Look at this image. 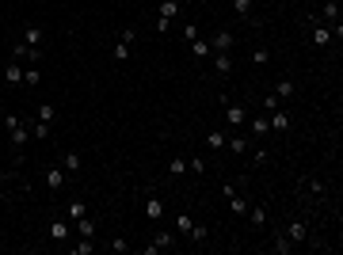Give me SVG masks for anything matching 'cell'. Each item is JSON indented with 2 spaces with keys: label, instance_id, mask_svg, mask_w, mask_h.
Returning <instances> with one entry per match:
<instances>
[{
  "label": "cell",
  "instance_id": "obj_1",
  "mask_svg": "<svg viewBox=\"0 0 343 255\" xmlns=\"http://www.w3.org/2000/svg\"><path fill=\"white\" fill-rule=\"evenodd\" d=\"M172 247H176V236L172 232H156L153 244L145 247V255H160V251H172Z\"/></svg>",
  "mask_w": 343,
  "mask_h": 255
},
{
  "label": "cell",
  "instance_id": "obj_2",
  "mask_svg": "<svg viewBox=\"0 0 343 255\" xmlns=\"http://www.w3.org/2000/svg\"><path fill=\"white\" fill-rule=\"evenodd\" d=\"M50 240H58V244L73 240V225H69V217H58V221H50Z\"/></svg>",
  "mask_w": 343,
  "mask_h": 255
},
{
  "label": "cell",
  "instance_id": "obj_3",
  "mask_svg": "<svg viewBox=\"0 0 343 255\" xmlns=\"http://www.w3.org/2000/svg\"><path fill=\"white\" fill-rule=\"evenodd\" d=\"M233 42H237V38H233V31H217L214 38H210V53H229Z\"/></svg>",
  "mask_w": 343,
  "mask_h": 255
},
{
  "label": "cell",
  "instance_id": "obj_4",
  "mask_svg": "<svg viewBox=\"0 0 343 255\" xmlns=\"http://www.w3.org/2000/svg\"><path fill=\"white\" fill-rule=\"evenodd\" d=\"M225 122L229 126H244V103H225Z\"/></svg>",
  "mask_w": 343,
  "mask_h": 255
},
{
  "label": "cell",
  "instance_id": "obj_5",
  "mask_svg": "<svg viewBox=\"0 0 343 255\" xmlns=\"http://www.w3.org/2000/svg\"><path fill=\"white\" fill-rule=\"evenodd\" d=\"M12 134V145H16V149H23L27 141H31V122H19L16 130H8Z\"/></svg>",
  "mask_w": 343,
  "mask_h": 255
},
{
  "label": "cell",
  "instance_id": "obj_6",
  "mask_svg": "<svg viewBox=\"0 0 343 255\" xmlns=\"http://www.w3.org/2000/svg\"><path fill=\"white\" fill-rule=\"evenodd\" d=\"M145 217H149V221H160V217H164V202H160L156 195H149V202H145Z\"/></svg>",
  "mask_w": 343,
  "mask_h": 255
},
{
  "label": "cell",
  "instance_id": "obj_7",
  "mask_svg": "<svg viewBox=\"0 0 343 255\" xmlns=\"http://www.w3.org/2000/svg\"><path fill=\"white\" fill-rule=\"evenodd\" d=\"M286 236L294 240V244H305V236H309V229H305V221H290V229H286Z\"/></svg>",
  "mask_w": 343,
  "mask_h": 255
},
{
  "label": "cell",
  "instance_id": "obj_8",
  "mask_svg": "<svg viewBox=\"0 0 343 255\" xmlns=\"http://www.w3.org/2000/svg\"><path fill=\"white\" fill-rule=\"evenodd\" d=\"M16 61H42V53L34 50V46H27V42H19V46H16Z\"/></svg>",
  "mask_w": 343,
  "mask_h": 255
},
{
  "label": "cell",
  "instance_id": "obj_9",
  "mask_svg": "<svg viewBox=\"0 0 343 255\" xmlns=\"http://www.w3.org/2000/svg\"><path fill=\"white\" fill-rule=\"evenodd\" d=\"M156 12H160V19H176V16H180V0H160Z\"/></svg>",
  "mask_w": 343,
  "mask_h": 255
},
{
  "label": "cell",
  "instance_id": "obj_10",
  "mask_svg": "<svg viewBox=\"0 0 343 255\" xmlns=\"http://www.w3.org/2000/svg\"><path fill=\"white\" fill-rule=\"evenodd\" d=\"M4 80H8V84H23V65H19V61H8V69H4Z\"/></svg>",
  "mask_w": 343,
  "mask_h": 255
},
{
  "label": "cell",
  "instance_id": "obj_11",
  "mask_svg": "<svg viewBox=\"0 0 343 255\" xmlns=\"http://www.w3.org/2000/svg\"><path fill=\"white\" fill-rule=\"evenodd\" d=\"M84 213H88V206L80 202V198H73V202L65 206V217H69V221H80V217H84Z\"/></svg>",
  "mask_w": 343,
  "mask_h": 255
},
{
  "label": "cell",
  "instance_id": "obj_12",
  "mask_svg": "<svg viewBox=\"0 0 343 255\" xmlns=\"http://www.w3.org/2000/svg\"><path fill=\"white\" fill-rule=\"evenodd\" d=\"M267 122H271V130H278V134H282V130H290V114H286V111L267 114Z\"/></svg>",
  "mask_w": 343,
  "mask_h": 255
},
{
  "label": "cell",
  "instance_id": "obj_13",
  "mask_svg": "<svg viewBox=\"0 0 343 255\" xmlns=\"http://www.w3.org/2000/svg\"><path fill=\"white\" fill-rule=\"evenodd\" d=\"M46 187H50V190H61V187H65V175H61V168H50V171H46Z\"/></svg>",
  "mask_w": 343,
  "mask_h": 255
},
{
  "label": "cell",
  "instance_id": "obj_14",
  "mask_svg": "<svg viewBox=\"0 0 343 255\" xmlns=\"http://www.w3.org/2000/svg\"><path fill=\"white\" fill-rule=\"evenodd\" d=\"M225 149H229V153H248V137H225Z\"/></svg>",
  "mask_w": 343,
  "mask_h": 255
},
{
  "label": "cell",
  "instance_id": "obj_15",
  "mask_svg": "<svg viewBox=\"0 0 343 255\" xmlns=\"http://www.w3.org/2000/svg\"><path fill=\"white\" fill-rule=\"evenodd\" d=\"M73 225H77V232H80V236H92V240H95V221L88 217V213L80 217V221H73Z\"/></svg>",
  "mask_w": 343,
  "mask_h": 255
},
{
  "label": "cell",
  "instance_id": "obj_16",
  "mask_svg": "<svg viewBox=\"0 0 343 255\" xmlns=\"http://www.w3.org/2000/svg\"><path fill=\"white\" fill-rule=\"evenodd\" d=\"M332 42V27H313V46H328Z\"/></svg>",
  "mask_w": 343,
  "mask_h": 255
},
{
  "label": "cell",
  "instance_id": "obj_17",
  "mask_svg": "<svg viewBox=\"0 0 343 255\" xmlns=\"http://www.w3.org/2000/svg\"><path fill=\"white\" fill-rule=\"evenodd\" d=\"M294 92H298V88H294V80H278V84H274V99H290Z\"/></svg>",
  "mask_w": 343,
  "mask_h": 255
},
{
  "label": "cell",
  "instance_id": "obj_18",
  "mask_svg": "<svg viewBox=\"0 0 343 255\" xmlns=\"http://www.w3.org/2000/svg\"><path fill=\"white\" fill-rule=\"evenodd\" d=\"M214 69L221 73V77H229V73H233V57H229V53H217V57H214Z\"/></svg>",
  "mask_w": 343,
  "mask_h": 255
},
{
  "label": "cell",
  "instance_id": "obj_19",
  "mask_svg": "<svg viewBox=\"0 0 343 255\" xmlns=\"http://www.w3.org/2000/svg\"><path fill=\"white\" fill-rule=\"evenodd\" d=\"M206 145H210L214 153H217V149H225V134H221V130H210V134H206Z\"/></svg>",
  "mask_w": 343,
  "mask_h": 255
},
{
  "label": "cell",
  "instance_id": "obj_20",
  "mask_svg": "<svg viewBox=\"0 0 343 255\" xmlns=\"http://www.w3.org/2000/svg\"><path fill=\"white\" fill-rule=\"evenodd\" d=\"M274 251H278V255H290L294 251V240L286 236V232H282V236H274Z\"/></svg>",
  "mask_w": 343,
  "mask_h": 255
},
{
  "label": "cell",
  "instance_id": "obj_21",
  "mask_svg": "<svg viewBox=\"0 0 343 255\" xmlns=\"http://www.w3.org/2000/svg\"><path fill=\"white\" fill-rule=\"evenodd\" d=\"M248 221L252 225H267V210L263 206H248Z\"/></svg>",
  "mask_w": 343,
  "mask_h": 255
},
{
  "label": "cell",
  "instance_id": "obj_22",
  "mask_svg": "<svg viewBox=\"0 0 343 255\" xmlns=\"http://www.w3.org/2000/svg\"><path fill=\"white\" fill-rule=\"evenodd\" d=\"M23 84H31V88H38V84H42V73H38V69H23Z\"/></svg>",
  "mask_w": 343,
  "mask_h": 255
},
{
  "label": "cell",
  "instance_id": "obj_23",
  "mask_svg": "<svg viewBox=\"0 0 343 255\" xmlns=\"http://www.w3.org/2000/svg\"><path fill=\"white\" fill-rule=\"evenodd\" d=\"M191 53H195V57H210V42H206V38H195V42H191Z\"/></svg>",
  "mask_w": 343,
  "mask_h": 255
},
{
  "label": "cell",
  "instance_id": "obj_24",
  "mask_svg": "<svg viewBox=\"0 0 343 255\" xmlns=\"http://www.w3.org/2000/svg\"><path fill=\"white\" fill-rule=\"evenodd\" d=\"M191 225H195V221H191V213H180V217H176V232H180V236H187Z\"/></svg>",
  "mask_w": 343,
  "mask_h": 255
},
{
  "label": "cell",
  "instance_id": "obj_25",
  "mask_svg": "<svg viewBox=\"0 0 343 255\" xmlns=\"http://www.w3.org/2000/svg\"><path fill=\"white\" fill-rule=\"evenodd\" d=\"M61 164H65V171H80V153H65Z\"/></svg>",
  "mask_w": 343,
  "mask_h": 255
},
{
  "label": "cell",
  "instance_id": "obj_26",
  "mask_svg": "<svg viewBox=\"0 0 343 255\" xmlns=\"http://www.w3.org/2000/svg\"><path fill=\"white\" fill-rule=\"evenodd\" d=\"M187 171V160L183 156H172V164H168V175H183Z\"/></svg>",
  "mask_w": 343,
  "mask_h": 255
},
{
  "label": "cell",
  "instance_id": "obj_27",
  "mask_svg": "<svg viewBox=\"0 0 343 255\" xmlns=\"http://www.w3.org/2000/svg\"><path fill=\"white\" fill-rule=\"evenodd\" d=\"M53 114H58V111H53V103H42V107H38V114H34V118H38V122H53Z\"/></svg>",
  "mask_w": 343,
  "mask_h": 255
},
{
  "label": "cell",
  "instance_id": "obj_28",
  "mask_svg": "<svg viewBox=\"0 0 343 255\" xmlns=\"http://www.w3.org/2000/svg\"><path fill=\"white\" fill-rule=\"evenodd\" d=\"M252 61H256V65H267V61H271V50H267V46H256V50H252Z\"/></svg>",
  "mask_w": 343,
  "mask_h": 255
},
{
  "label": "cell",
  "instance_id": "obj_29",
  "mask_svg": "<svg viewBox=\"0 0 343 255\" xmlns=\"http://www.w3.org/2000/svg\"><path fill=\"white\" fill-rule=\"evenodd\" d=\"M38 38H42V31H38V27H27V31H23V42H27V46H38Z\"/></svg>",
  "mask_w": 343,
  "mask_h": 255
},
{
  "label": "cell",
  "instance_id": "obj_30",
  "mask_svg": "<svg viewBox=\"0 0 343 255\" xmlns=\"http://www.w3.org/2000/svg\"><path fill=\"white\" fill-rule=\"evenodd\" d=\"M31 134L38 137V141H46V137H50V122H34V126H31Z\"/></svg>",
  "mask_w": 343,
  "mask_h": 255
},
{
  "label": "cell",
  "instance_id": "obj_31",
  "mask_svg": "<svg viewBox=\"0 0 343 255\" xmlns=\"http://www.w3.org/2000/svg\"><path fill=\"white\" fill-rule=\"evenodd\" d=\"M267 130H271V122H267V114H263V118H252V134H267Z\"/></svg>",
  "mask_w": 343,
  "mask_h": 255
},
{
  "label": "cell",
  "instance_id": "obj_32",
  "mask_svg": "<svg viewBox=\"0 0 343 255\" xmlns=\"http://www.w3.org/2000/svg\"><path fill=\"white\" fill-rule=\"evenodd\" d=\"M229 206H233V213H248V202L240 195H229Z\"/></svg>",
  "mask_w": 343,
  "mask_h": 255
},
{
  "label": "cell",
  "instance_id": "obj_33",
  "mask_svg": "<svg viewBox=\"0 0 343 255\" xmlns=\"http://www.w3.org/2000/svg\"><path fill=\"white\" fill-rule=\"evenodd\" d=\"M92 236H84V244H73V255H92Z\"/></svg>",
  "mask_w": 343,
  "mask_h": 255
},
{
  "label": "cell",
  "instance_id": "obj_34",
  "mask_svg": "<svg viewBox=\"0 0 343 255\" xmlns=\"http://www.w3.org/2000/svg\"><path fill=\"white\" fill-rule=\"evenodd\" d=\"M324 19H332V23L339 19V4H335V0H328V4H324Z\"/></svg>",
  "mask_w": 343,
  "mask_h": 255
},
{
  "label": "cell",
  "instance_id": "obj_35",
  "mask_svg": "<svg viewBox=\"0 0 343 255\" xmlns=\"http://www.w3.org/2000/svg\"><path fill=\"white\" fill-rule=\"evenodd\" d=\"M191 240H195V244H202L206 240V225H191V232H187Z\"/></svg>",
  "mask_w": 343,
  "mask_h": 255
},
{
  "label": "cell",
  "instance_id": "obj_36",
  "mask_svg": "<svg viewBox=\"0 0 343 255\" xmlns=\"http://www.w3.org/2000/svg\"><path fill=\"white\" fill-rule=\"evenodd\" d=\"M233 12H237V16H248V12H252V0H233Z\"/></svg>",
  "mask_w": 343,
  "mask_h": 255
},
{
  "label": "cell",
  "instance_id": "obj_37",
  "mask_svg": "<svg viewBox=\"0 0 343 255\" xmlns=\"http://www.w3.org/2000/svg\"><path fill=\"white\" fill-rule=\"evenodd\" d=\"M195 38H198V27H195V23H187V27H183V42L191 46V42H195Z\"/></svg>",
  "mask_w": 343,
  "mask_h": 255
},
{
  "label": "cell",
  "instance_id": "obj_38",
  "mask_svg": "<svg viewBox=\"0 0 343 255\" xmlns=\"http://www.w3.org/2000/svg\"><path fill=\"white\" fill-rule=\"evenodd\" d=\"M115 61H130V46H126V42L115 46Z\"/></svg>",
  "mask_w": 343,
  "mask_h": 255
},
{
  "label": "cell",
  "instance_id": "obj_39",
  "mask_svg": "<svg viewBox=\"0 0 343 255\" xmlns=\"http://www.w3.org/2000/svg\"><path fill=\"white\" fill-rule=\"evenodd\" d=\"M187 168L195 171V175H202V171H206V160H202V156H195V160H187Z\"/></svg>",
  "mask_w": 343,
  "mask_h": 255
}]
</instances>
